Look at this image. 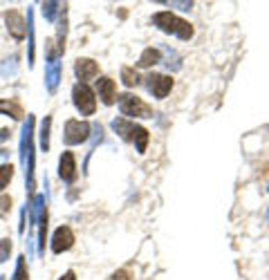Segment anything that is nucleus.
Returning <instances> with one entry per match:
<instances>
[{"label":"nucleus","mask_w":269,"mask_h":280,"mask_svg":"<svg viewBox=\"0 0 269 280\" xmlns=\"http://www.w3.org/2000/svg\"><path fill=\"white\" fill-rule=\"evenodd\" d=\"M59 175H61V179H65V181L76 179V162H74V155L72 153H63L61 164H59Z\"/></svg>","instance_id":"nucleus-10"},{"label":"nucleus","mask_w":269,"mask_h":280,"mask_svg":"<svg viewBox=\"0 0 269 280\" xmlns=\"http://www.w3.org/2000/svg\"><path fill=\"white\" fill-rule=\"evenodd\" d=\"M110 280H130V271H126V269H119L110 276Z\"/></svg>","instance_id":"nucleus-20"},{"label":"nucleus","mask_w":269,"mask_h":280,"mask_svg":"<svg viewBox=\"0 0 269 280\" xmlns=\"http://www.w3.org/2000/svg\"><path fill=\"white\" fill-rule=\"evenodd\" d=\"M159 52L157 50H153V48H148L146 52L142 54V59H139V67H151V65H155L159 61Z\"/></svg>","instance_id":"nucleus-12"},{"label":"nucleus","mask_w":269,"mask_h":280,"mask_svg":"<svg viewBox=\"0 0 269 280\" xmlns=\"http://www.w3.org/2000/svg\"><path fill=\"white\" fill-rule=\"evenodd\" d=\"M9 209H12V198H7V195H3V198H0V217H3L5 213H7Z\"/></svg>","instance_id":"nucleus-19"},{"label":"nucleus","mask_w":269,"mask_h":280,"mask_svg":"<svg viewBox=\"0 0 269 280\" xmlns=\"http://www.w3.org/2000/svg\"><path fill=\"white\" fill-rule=\"evenodd\" d=\"M153 20L159 25V27L164 29V32L177 34V36H182V38H191V36H193V29H191V25L186 23V20L177 18L175 14H170V12H162V14H157V16H155Z\"/></svg>","instance_id":"nucleus-1"},{"label":"nucleus","mask_w":269,"mask_h":280,"mask_svg":"<svg viewBox=\"0 0 269 280\" xmlns=\"http://www.w3.org/2000/svg\"><path fill=\"white\" fill-rule=\"evenodd\" d=\"M0 112H5V115H9L12 119H23V108H20L16 101L0 99Z\"/></svg>","instance_id":"nucleus-11"},{"label":"nucleus","mask_w":269,"mask_h":280,"mask_svg":"<svg viewBox=\"0 0 269 280\" xmlns=\"http://www.w3.org/2000/svg\"><path fill=\"white\" fill-rule=\"evenodd\" d=\"M121 79H123L126 85H137V83H139V74L132 70V67H123V70H121Z\"/></svg>","instance_id":"nucleus-15"},{"label":"nucleus","mask_w":269,"mask_h":280,"mask_svg":"<svg viewBox=\"0 0 269 280\" xmlns=\"http://www.w3.org/2000/svg\"><path fill=\"white\" fill-rule=\"evenodd\" d=\"M170 87H173V79H170V76H162V74L148 76V90H151L157 99H164L170 92Z\"/></svg>","instance_id":"nucleus-6"},{"label":"nucleus","mask_w":269,"mask_h":280,"mask_svg":"<svg viewBox=\"0 0 269 280\" xmlns=\"http://www.w3.org/2000/svg\"><path fill=\"white\" fill-rule=\"evenodd\" d=\"M61 280H76V278H74V271H67V273H65V276L61 278Z\"/></svg>","instance_id":"nucleus-22"},{"label":"nucleus","mask_w":269,"mask_h":280,"mask_svg":"<svg viewBox=\"0 0 269 280\" xmlns=\"http://www.w3.org/2000/svg\"><path fill=\"white\" fill-rule=\"evenodd\" d=\"M72 245H74V233H72L70 226H59L52 238V251L54 253H63L67 251Z\"/></svg>","instance_id":"nucleus-5"},{"label":"nucleus","mask_w":269,"mask_h":280,"mask_svg":"<svg viewBox=\"0 0 269 280\" xmlns=\"http://www.w3.org/2000/svg\"><path fill=\"white\" fill-rule=\"evenodd\" d=\"M132 134H134L132 139H137V148H139V153H144V150H146V144H148V132L144 130V128L134 126V128H132Z\"/></svg>","instance_id":"nucleus-14"},{"label":"nucleus","mask_w":269,"mask_h":280,"mask_svg":"<svg viewBox=\"0 0 269 280\" xmlns=\"http://www.w3.org/2000/svg\"><path fill=\"white\" fill-rule=\"evenodd\" d=\"M9 134H12V132H9L7 128H0V144H3V142H7V139H9Z\"/></svg>","instance_id":"nucleus-21"},{"label":"nucleus","mask_w":269,"mask_h":280,"mask_svg":"<svg viewBox=\"0 0 269 280\" xmlns=\"http://www.w3.org/2000/svg\"><path fill=\"white\" fill-rule=\"evenodd\" d=\"M74 72H76V76H79V81L85 83V81H92L95 76H99V65L92 59H79L74 65Z\"/></svg>","instance_id":"nucleus-7"},{"label":"nucleus","mask_w":269,"mask_h":280,"mask_svg":"<svg viewBox=\"0 0 269 280\" xmlns=\"http://www.w3.org/2000/svg\"><path fill=\"white\" fill-rule=\"evenodd\" d=\"M119 108H121V112L126 117H139V119H146V117H151L153 115V110H151V106H146L139 97H134V95H123L121 97V101H119Z\"/></svg>","instance_id":"nucleus-3"},{"label":"nucleus","mask_w":269,"mask_h":280,"mask_svg":"<svg viewBox=\"0 0 269 280\" xmlns=\"http://www.w3.org/2000/svg\"><path fill=\"white\" fill-rule=\"evenodd\" d=\"M48 132H50V117L45 119L43 130H40V144H43V148H45V150H48V146H50V142H48Z\"/></svg>","instance_id":"nucleus-18"},{"label":"nucleus","mask_w":269,"mask_h":280,"mask_svg":"<svg viewBox=\"0 0 269 280\" xmlns=\"http://www.w3.org/2000/svg\"><path fill=\"white\" fill-rule=\"evenodd\" d=\"M5 20H7V29H9V34L14 36V38H23L25 36V18H23V14L16 12V9H9L7 14H5Z\"/></svg>","instance_id":"nucleus-8"},{"label":"nucleus","mask_w":269,"mask_h":280,"mask_svg":"<svg viewBox=\"0 0 269 280\" xmlns=\"http://www.w3.org/2000/svg\"><path fill=\"white\" fill-rule=\"evenodd\" d=\"M72 99H74V106L81 110V115H95L97 99H95V92H92L85 83L74 85V90H72Z\"/></svg>","instance_id":"nucleus-2"},{"label":"nucleus","mask_w":269,"mask_h":280,"mask_svg":"<svg viewBox=\"0 0 269 280\" xmlns=\"http://www.w3.org/2000/svg\"><path fill=\"white\" fill-rule=\"evenodd\" d=\"M9 251H12V242H9V240H0V262L7 260Z\"/></svg>","instance_id":"nucleus-17"},{"label":"nucleus","mask_w":269,"mask_h":280,"mask_svg":"<svg viewBox=\"0 0 269 280\" xmlns=\"http://www.w3.org/2000/svg\"><path fill=\"white\" fill-rule=\"evenodd\" d=\"M14 177V166L12 164H3L0 166V193L9 186V181Z\"/></svg>","instance_id":"nucleus-13"},{"label":"nucleus","mask_w":269,"mask_h":280,"mask_svg":"<svg viewBox=\"0 0 269 280\" xmlns=\"http://www.w3.org/2000/svg\"><path fill=\"white\" fill-rule=\"evenodd\" d=\"M14 280H27V269H25V258H18V267H16V276Z\"/></svg>","instance_id":"nucleus-16"},{"label":"nucleus","mask_w":269,"mask_h":280,"mask_svg":"<svg viewBox=\"0 0 269 280\" xmlns=\"http://www.w3.org/2000/svg\"><path fill=\"white\" fill-rule=\"evenodd\" d=\"M97 90H99V97H101V101L106 103V106H112L117 99V83L112 81V79H99L97 81Z\"/></svg>","instance_id":"nucleus-9"},{"label":"nucleus","mask_w":269,"mask_h":280,"mask_svg":"<svg viewBox=\"0 0 269 280\" xmlns=\"http://www.w3.org/2000/svg\"><path fill=\"white\" fill-rule=\"evenodd\" d=\"M90 134V123L87 121H76V119H70L65 123V142L67 144H81L87 139Z\"/></svg>","instance_id":"nucleus-4"}]
</instances>
